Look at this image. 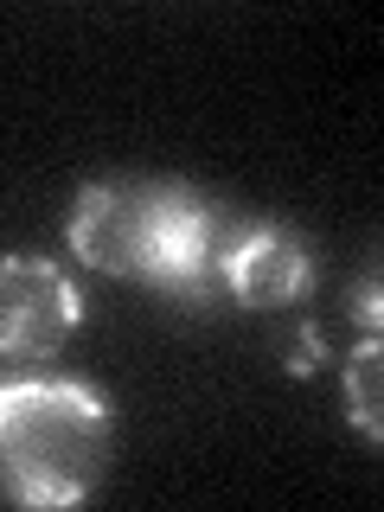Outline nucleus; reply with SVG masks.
Wrapping results in <instances>:
<instances>
[{
    "label": "nucleus",
    "mask_w": 384,
    "mask_h": 512,
    "mask_svg": "<svg viewBox=\"0 0 384 512\" xmlns=\"http://www.w3.org/2000/svg\"><path fill=\"white\" fill-rule=\"evenodd\" d=\"M109 455V410L84 384H0V474L20 506H77Z\"/></svg>",
    "instance_id": "obj_1"
},
{
    "label": "nucleus",
    "mask_w": 384,
    "mask_h": 512,
    "mask_svg": "<svg viewBox=\"0 0 384 512\" xmlns=\"http://www.w3.org/2000/svg\"><path fill=\"white\" fill-rule=\"evenodd\" d=\"M224 244L231 231L218 224L212 205L186 192H154V256L148 282L173 301H212L224 288Z\"/></svg>",
    "instance_id": "obj_2"
},
{
    "label": "nucleus",
    "mask_w": 384,
    "mask_h": 512,
    "mask_svg": "<svg viewBox=\"0 0 384 512\" xmlns=\"http://www.w3.org/2000/svg\"><path fill=\"white\" fill-rule=\"evenodd\" d=\"M77 327V288L45 256H0V352L52 359Z\"/></svg>",
    "instance_id": "obj_3"
},
{
    "label": "nucleus",
    "mask_w": 384,
    "mask_h": 512,
    "mask_svg": "<svg viewBox=\"0 0 384 512\" xmlns=\"http://www.w3.org/2000/svg\"><path fill=\"white\" fill-rule=\"evenodd\" d=\"M71 244L90 269L109 276H148L154 256V192L135 186H84L71 218Z\"/></svg>",
    "instance_id": "obj_4"
},
{
    "label": "nucleus",
    "mask_w": 384,
    "mask_h": 512,
    "mask_svg": "<svg viewBox=\"0 0 384 512\" xmlns=\"http://www.w3.org/2000/svg\"><path fill=\"white\" fill-rule=\"evenodd\" d=\"M314 282V263L301 250V237L276 231V224H244L224 244V288H231L244 308H288L301 301Z\"/></svg>",
    "instance_id": "obj_5"
},
{
    "label": "nucleus",
    "mask_w": 384,
    "mask_h": 512,
    "mask_svg": "<svg viewBox=\"0 0 384 512\" xmlns=\"http://www.w3.org/2000/svg\"><path fill=\"white\" fill-rule=\"evenodd\" d=\"M378 372H384V352H378V340H365L359 352H352V365H346V404H352V423H359L365 442L384 436V416H378Z\"/></svg>",
    "instance_id": "obj_6"
},
{
    "label": "nucleus",
    "mask_w": 384,
    "mask_h": 512,
    "mask_svg": "<svg viewBox=\"0 0 384 512\" xmlns=\"http://www.w3.org/2000/svg\"><path fill=\"white\" fill-rule=\"evenodd\" d=\"M320 365V333H295V346H288V372H314Z\"/></svg>",
    "instance_id": "obj_7"
}]
</instances>
